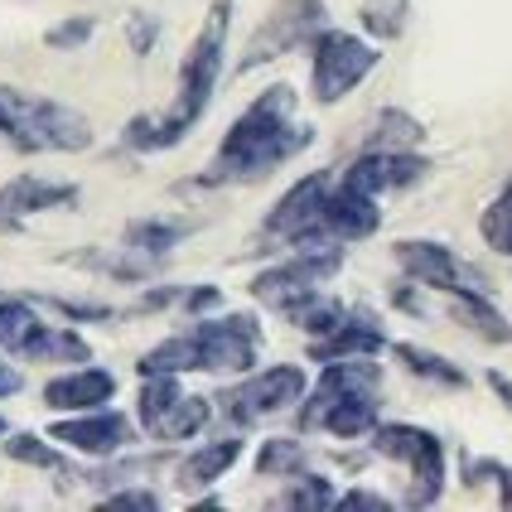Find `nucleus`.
I'll list each match as a JSON object with an SVG mask.
<instances>
[{
	"label": "nucleus",
	"instance_id": "1",
	"mask_svg": "<svg viewBox=\"0 0 512 512\" xmlns=\"http://www.w3.org/2000/svg\"><path fill=\"white\" fill-rule=\"evenodd\" d=\"M310 126L295 121V92L290 87H266L247 112L232 121L228 141L218 145L213 165L203 174V184H242V179H261L276 165L295 160L310 145Z\"/></svg>",
	"mask_w": 512,
	"mask_h": 512
},
{
	"label": "nucleus",
	"instance_id": "2",
	"mask_svg": "<svg viewBox=\"0 0 512 512\" xmlns=\"http://www.w3.org/2000/svg\"><path fill=\"white\" fill-rule=\"evenodd\" d=\"M228 15L232 0H213L208 20H203L194 49L179 68V92H174V107L165 116H136L126 126V145L136 150H165V145L184 141V131L208 112V97L218 87V73H223V44H228Z\"/></svg>",
	"mask_w": 512,
	"mask_h": 512
},
{
	"label": "nucleus",
	"instance_id": "3",
	"mask_svg": "<svg viewBox=\"0 0 512 512\" xmlns=\"http://www.w3.org/2000/svg\"><path fill=\"white\" fill-rule=\"evenodd\" d=\"M0 136L20 150H87L92 126L83 112H73L63 102L0 87Z\"/></svg>",
	"mask_w": 512,
	"mask_h": 512
},
{
	"label": "nucleus",
	"instance_id": "4",
	"mask_svg": "<svg viewBox=\"0 0 512 512\" xmlns=\"http://www.w3.org/2000/svg\"><path fill=\"white\" fill-rule=\"evenodd\" d=\"M372 450L387 459H406L411 464V508H430L445 488V450L440 435H430L421 426H372Z\"/></svg>",
	"mask_w": 512,
	"mask_h": 512
},
{
	"label": "nucleus",
	"instance_id": "5",
	"mask_svg": "<svg viewBox=\"0 0 512 512\" xmlns=\"http://www.w3.org/2000/svg\"><path fill=\"white\" fill-rule=\"evenodd\" d=\"M372 68H377V49L363 44L358 34L324 29L314 39V97L319 102H343Z\"/></svg>",
	"mask_w": 512,
	"mask_h": 512
},
{
	"label": "nucleus",
	"instance_id": "6",
	"mask_svg": "<svg viewBox=\"0 0 512 512\" xmlns=\"http://www.w3.org/2000/svg\"><path fill=\"white\" fill-rule=\"evenodd\" d=\"M194 368L203 372H247L261 348V329L252 314H228V319H203L189 329Z\"/></svg>",
	"mask_w": 512,
	"mask_h": 512
},
{
	"label": "nucleus",
	"instance_id": "7",
	"mask_svg": "<svg viewBox=\"0 0 512 512\" xmlns=\"http://www.w3.org/2000/svg\"><path fill=\"white\" fill-rule=\"evenodd\" d=\"M334 271H339V252H295L290 261L261 271L252 281V295L290 314L295 305H305L310 295H319V285L329 281Z\"/></svg>",
	"mask_w": 512,
	"mask_h": 512
},
{
	"label": "nucleus",
	"instance_id": "8",
	"mask_svg": "<svg viewBox=\"0 0 512 512\" xmlns=\"http://www.w3.org/2000/svg\"><path fill=\"white\" fill-rule=\"evenodd\" d=\"M319 20H324V0H281V5L266 15V25L252 34V44H247V54H242V73L271 63V58H281L285 49H295V44H305L314 29H319Z\"/></svg>",
	"mask_w": 512,
	"mask_h": 512
},
{
	"label": "nucleus",
	"instance_id": "9",
	"mask_svg": "<svg viewBox=\"0 0 512 512\" xmlns=\"http://www.w3.org/2000/svg\"><path fill=\"white\" fill-rule=\"evenodd\" d=\"M397 261L421 285L450 290V295H488L484 276H479L469 261H459L450 247H440V242H421V237H411V242H401L397 247Z\"/></svg>",
	"mask_w": 512,
	"mask_h": 512
},
{
	"label": "nucleus",
	"instance_id": "10",
	"mask_svg": "<svg viewBox=\"0 0 512 512\" xmlns=\"http://www.w3.org/2000/svg\"><path fill=\"white\" fill-rule=\"evenodd\" d=\"M305 397V372L300 368H271V372H256L252 382H242L237 392H228V416L232 421H242V426H252V421H266V416H276L285 406H295V401Z\"/></svg>",
	"mask_w": 512,
	"mask_h": 512
},
{
	"label": "nucleus",
	"instance_id": "11",
	"mask_svg": "<svg viewBox=\"0 0 512 512\" xmlns=\"http://www.w3.org/2000/svg\"><path fill=\"white\" fill-rule=\"evenodd\" d=\"M377 382H382V372L372 368L368 358H334V363H324V377H319L314 397L300 406V426L314 430L329 406H339L343 397H368V392H377Z\"/></svg>",
	"mask_w": 512,
	"mask_h": 512
},
{
	"label": "nucleus",
	"instance_id": "12",
	"mask_svg": "<svg viewBox=\"0 0 512 512\" xmlns=\"http://www.w3.org/2000/svg\"><path fill=\"white\" fill-rule=\"evenodd\" d=\"M131 421L121 416V411H102V406H92V416H78V421H58L49 430V440L58 445H68V450H78V455H92V459H107L116 455L121 445H131Z\"/></svg>",
	"mask_w": 512,
	"mask_h": 512
},
{
	"label": "nucleus",
	"instance_id": "13",
	"mask_svg": "<svg viewBox=\"0 0 512 512\" xmlns=\"http://www.w3.org/2000/svg\"><path fill=\"white\" fill-rule=\"evenodd\" d=\"M421 174H426V160H421V155H401V150H377V145H372L368 155H358V160L348 165L343 184L377 199L382 189H406V184H416Z\"/></svg>",
	"mask_w": 512,
	"mask_h": 512
},
{
	"label": "nucleus",
	"instance_id": "14",
	"mask_svg": "<svg viewBox=\"0 0 512 512\" xmlns=\"http://www.w3.org/2000/svg\"><path fill=\"white\" fill-rule=\"evenodd\" d=\"M329 174H310V179H300L290 194H285L276 208H271V218H266V237H285L290 247H300L305 237H310L314 218H319V203L329 194Z\"/></svg>",
	"mask_w": 512,
	"mask_h": 512
},
{
	"label": "nucleus",
	"instance_id": "15",
	"mask_svg": "<svg viewBox=\"0 0 512 512\" xmlns=\"http://www.w3.org/2000/svg\"><path fill=\"white\" fill-rule=\"evenodd\" d=\"M63 203H78V189L73 184H49V179H34V174H20L0 189V232L20 228L25 218L44 213V208H63Z\"/></svg>",
	"mask_w": 512,
	"mask_h": 512
},
{
	"label": "nucleus",
	"instance_id": "16",
	"mask_svg": "<svg viewBox=\"0 0 512 512\" xmlns=\"http://www.w3.org/2000/svg\"><path fill=\"white\" fill-rule=\"evenodd\" d=\"M116 392V377L102 368H78V372H63L44 387V406L49 411H92L102 401H112Z\"/></svg>",
	"mask_w": 512,
	"mask_h": 512
},
{
	"label": "nucleus",
	"instance_id": "17",
	"mask_svg": "<svg viewBox=\"0 0 512 512\" xmlns=\"http://www.w3.org/2000/svg\"><path fill=\"white\" fill-rule=\"evenodd\" d=\"M382 348V329L372 314H343L339 324L314 343V363H334V358H372Z\"/></svg>",
	"mask_w": 512,
	"mask_h": 512
},
{
	"label": "nucleus",
	"instance_id": "18",
	"mask_svg": "<svg viewBox=\"0 0 512 512\" xmlns=\"http://www.w3.org/2000/svg\"><path fill=\"white\" fill-rule=\"evenodd\" d=\"M237 455H242V440H213V445L194 450V455L179 464V488H208V484H218L232 464H237Z\"/></svg>",
	"mask_w": 512,
	"mask_h": 512
},
{
	"label": "nucleus",
	"instance_id": "19",
	"mask_svg": "<svg viewBox=\"0 0 512 512\" xmlns=\"http://www.w3.org/2000/svg\"><path fill=\"white\" fill-rule=\"evenodd\" d=\"M189 232V223H165V218H145V223H131L126 228V252L141 256V261H160V256H170V247Z\"/></svg>",
	"mask_w": 512,
	"mask_h": 512
},
{
	"label": "nucleus",
	"instance_id": "20",
	"mask_svg": "<svg viewBox=\"0 0 512 512\" xmlns=\"http://www.w3.org/2000/svg\"><path fill=\"white\" fill-rule=\"evenodd\" d=\"M377 392H368V397H343L339 406H329L324 416H319V426L329 430V435H343V440H353V435H368L372 426H377Z\"/></svg>",
	"mask_w": 512,
	"mask_h": 512
},
{
	"label": "nucleus",
	"instance_id": "21",
	"mask_svg": "<svg viewBox=\"0 0 512 512\" xmlns=\"http://www.w3.org/2000/svg\"><path fill=\"white\" fill-rule=\"evenodd\" d=\"M39 314L25 300H0V348L5 353H29V343L39 339Z\"/></svg>",
	"mask_w": 512,
	"mask_h": 512
},
{
	"label": "nucleus",
	"instance_id": "22",
	"mask_svg": "<svg viewBox=\"0 0 512 512\" xmlns=\"http://www.w3.org/2000/svg\"><path fill=\"white\" fill-rule=\"evenodd\" d=\"M25 358H49V363H87L92 353H87V343L73 334V329H54V324H44L39 329V339L29 343Z\"/></svg>",
	"mask_w": 512,
	"mask_h": 512
},
{
	"label": "nucleus",
	"instance_id": "23",
	"mask_svg": "<svg viewBox=\"0 0 512 512\" xmlns=\"http://www.w3.org/2000/svg\"><path fill=\"white\" fill-rule=\"evenodd\" d=\"M208 416H213V406H208V397H179L170 406V416L155 426V435L160 440H189L194 430L208 426Z\"/></svg>",
	"mask_w": 512,
	"mask_h": 512
},
{
	"label": "nucleus",
	"instance_id": "24",
	"mask_svg": "<svg viewBox=\"0 0 512 512\" xmlns=\"http://www.w3.org/2000/svg\"><path fill=\"white\" fill-rule=\"evenodd\" d=\"M150 372H194V348H189V334H174V339H165L160 348H150L141 358V377H150Z\"/></svg>",
	"mask_w": 512,
	"mask_h": 512
},
{
	"label": "nucleus",
	"instance_id": "25",
	"mask_svg": "<svg viewBox=\"0 0 512 512\" xmlns=\"http://www.w3.org/2000/svg\"><path fill=\"white\" fill-rule=\"evenodd\" d=\"M343 314H348V310H343L339 300H324V295H310L305 305H295V310H290V319H295V324H300L305 334H314V339H324V334H329V329L339 324Z\"/></svg>",
	"mask_w": 512,
	"mask_h": 512
},
{
	"label": "nucleus",
	"instance_id": "26",
	"mask_svg": "<svg viewBox=\"0 0 512 512\" xmlns=\"http://www.w3.org/2000/svg\"><path fill=\"white\" fill-rule=\"evenodd\" d=\"M256 469H261V474H300V469H305V445L276 435V440H266V445H261Z\"/></svg>",
	"mask_w": 512,
	"mask_h": 512
},
{
	"label": "nucleus",
	"instance_id": "27",
	"mask_svg": "<svg viewBox=\"0 0 512 512\" xmlns=\"http://www.w3.org/2000/svg\"><path fill=\"white\" fill-rule=\"evenodd\" d=\"M484 237L493 252L512 256V179H508V189L493 199V208L484 213Z\"/></svg>",
	"mask_w": 512,
	"mask_h": 512
},
{
	"label": "nucleus",
	"instance_id": "28",
	"mask_svg": "<svg viewBox=\"0 0 512 512\" xmlns=\"http://www.w3.org/2000/svg\"><path fill=\"white\" fill-rule=\"evenodd\" d=\"M397 358H401V363H406L411 372H421V377H435V382H445V387H464V372L450 368L445 358L426 353V348H411V343H401Z\"/></svg>",
	"mask_w": 512,
	"mask_h": 512
},
{
	"label": "nucleus",
	"instance_id": "29",
	"mask_svg": "<svg viewBox=\"0 0 512 512\" xmlns=\"http://www.w3.org/2000/svg\"><path fill=\"white\" fill-rule=\"evenodd\" d=\"M5 455H10V459H20V464L58 469V450H54V445H44L39 435H29V430H20V435H10V440H5Z\"/></svg>",
	"mask_w": 512,
	"mask_h": 512
},
{
	"label": "nucleus",
	"instance_id": "30",
	"mask_svg": "<svg viewBox=\"0 0 512 512\" xmlns=\"http://www.w3.org/2000/svg\"><path fill=\"white\" fill-rule=\"evenodd\" d=\"M285 508H329L334 503V488L329 479H314V474H295V488L281 498Z\"/></svg>",
	"mask_w": 512,
	"mask_h": 512
},
{
	"label": "nucleus",
	"instance_id": "31",
	"mask_svg": "<svg viewBox=\"0 0 512 512\" xmlns=\"http://www.w3.org/2000/svg\"><path fill=\"white\" fill-rule=\"evenodd\" d=\"M387 10H406V0H368V5H363V25H368L372 34H382V39L401 34V20L387 15Z\"/></svg>",
	"mask_w": 512,
	"mask_h": 512
},
{
	"label": "nucleus",
	"instance_id": "32",
	"mask_svg": "<svg viewBox=\"0 0 512 512\" xmlns=\"http://www.w3.org/2000/svg\"><path fill=\"white\" fill-rule=\"evenodd\" d=\"M87 39H92V20H87V15L49 29V49H78V44H87Z\"/></svg>",
	"mask_w": 512,
	"mask_h": 512
},
{
	"label": "nucleus",
	"instance_id": "33",
	"mask_svg": "<svg viewBox=\"0 0 512 512\" xmlns=\"http://www.w3.org/2000/svg\"><path fill=\"white\" fill-rule=\"evenodd\" d=\"M339 508H377L387 512L392 508V498H382V493H368V488H353V493H343V498H334Z\"/></svg>",
	"mask_w": 512,
	"mask_h": 512
},
{
	"label": "nucleus",
	"instance_id": "34",
	"mask_svg": "<svg viewBox=\"0 0 512 512\" xmlns=\"http://www.w3.org/2000/svg\"><path fill=\"white\" fill-rule=\"evenodd\" d=\"M107 508H141V512H155V508H160V498L136 488V493H112V498H107Z\"/></svg>",
	"mask_w": 512,
	"mask_h": 512
},
{
	"label": "nucleus",
	"instance_id": "35",
	"mask_svg": "<svg viewBox=\"0 0 512 512\" xmlns=\"http://www.w3.org/2000/svg\"><path fill=\"white\" fill-rule=\"evenodd\" d=\"M131 44H136V54H145V49L155 44V20L136 15V20H131Z\"/></svg>",
	"mask_w": 512,
	"mask_h": 512
},
{
	"label": "nucleus",
	"instance_id": "36",
	"mask_svg": "<svg viewBox=\"0 0 512 512\" xmlns=\"http://www.w3.org/2000/svg\"><path fill=\"white\" fill-rule=\"evenodd\" d=\"M213 305H218V290H213V285H203V290L189 295V310H213Z\"/></svg>",
	"mask_w": 512,
	"mask_h": 512
},
{
	"label": "nucleus",
	"instance_id": "37",
	"mask_svg": "<svg viewBox=\"0 0 512 512\" xmlns=\"http://www.w3.org/2000/svg\"><path fill=\"white\" fill-rule=\"evenodd\" d=\"M10 392H20V372L0 363V397H10Z\"/></svg>",
	"mask_w": 512,
	"mask_h": 512
},
{
	"label": "nucleus",
	"instance_id": "38",
	"mask_svg": "<svg viewBox=\"0 0 512 512\" xmlns=\"http://www.w3.org/2000/svg\"><path fill=\"white\" fill-rule=\"evenodd\" d=\"M503 508H512V469L503 474Z\"/></svg>",
	"mask_w": 512,
	"mask_h": 512
},
{
	"label": "nucleus",
	"instance_id": "39",
	"mask_svg": "<svg viewBox=\"0 0 512 512\" xmlns=\"http://www.w3.org/2000/svg\"><path fill=\"white\" fill-rule=\"evenodd\" d=\"M493 387H498V392L508 397V406H512V387H508V382H503V377H498V372H493Z\"/></svg>",
	"mask_w": 512,
	"mask_h": 512
},
{
	"label": "nucleus",
	"instance_id": "40",
	"mask_svg": "<svg viewBox=\"0 0 512 512\" xmlns=\"http://www.w3.org/2000/svg\"><path fill=\"white\" fill-rule=\"evenodd\" d=\"M0 435H5V421H0Z\"/></svg>",
	"mask_w": 512,
	"mask_h": 512
}]
</instances>
